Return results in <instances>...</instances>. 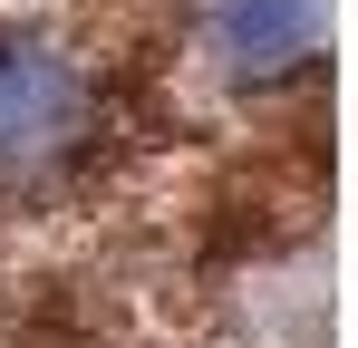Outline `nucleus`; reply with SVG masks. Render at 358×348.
I'll use <instances>...</instances> for the list:
<instances>
[{
  "mask_svg": "<svg viewBox=\"0 0 358 348\" xmlns=\"http://www.w3.org/2000/svg\"><path fill=\"white\" fill-rule=\"evenodd\" d=\"M97 136V78L39 29H0V194L59 184Z\"/></svg>",
  "mask_w": 358,
  "mask_h": 348,
  "instance_id": "f257e3e1",
  "label": "nucleus"
},
{
  "mask_svg": "<svg viewBox=\"0 0 358 348\" xmlns=\"http://www.w3.org/2000/svg\"><path fill=\"white\" fill-rule=\"evenodd\" d=\"M329 39V0H213V58L233 87H281Z\"/></svg>",
  "mask_w": 358,
  "mask_h": 348,
  "instance_id": "f03ea898",
  "label": "nucleus"
}]
</instances>
